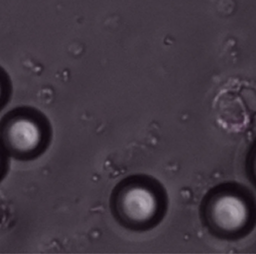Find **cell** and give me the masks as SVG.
I'll list each match as a JSON object with an SVG mask.
<instances>
[{
  "label": "cell",
  "mask_w": 256,
  "mask_h": 254,
  "mask_svg": "<svg viewBox=\"0 0 256 254\" xmlns=\"http://www.w3.org/2000/svg\"><path fill=\"white\" fill-rule=\"evenodd\" d=\"M111 206L123 226L134 230H146L162 220L166 196L156 180L136 176L117 186L111 198Z\"/></svg>",
  "instance_id": "6da1fadb"
},
{
  "label": "cell",
  "mask_w": 256,
  "mask_h": 254,
  "mask_svg": "<svg viewBox=\"0 0 256 254\" xmlns=\"http://www.w3.org/2000/svg\"><path fill=\"white\" fill-rule=\"evenodd\" d=\"M2 136L8 150L19 156H26L40 147L43 130L34 118L18 115L6 122Z\"/></svg>",
  "instance_id": "7a4b0ae2"
},
{
  "label": "cell",
  "mask_w": 256,
  "mask_h": 254,
  "mask_svg": "<svg viewBox=\"0 0 256 254\" xmlns=\"http://www.w3.org/2000/svg\"><path fill=\"white\" fill-rule=\"evenodd\" d=\"M208 216L216 228L225 231L237 230L246 223L248 210L240 198L233 195L216 198L209 205Z\"/></svg>",
  "instance_id": "3957f363"
},
{
  "label": "cell",
  "mask_w": 256,
  "mask_h": 254,
  "mask_svg": "<svg viewBox=\"0 0 256 254\" xmlns=\"http://www.w3.org/2000/svg\"><path fill=\"white\" fill-rule=\"evenodd\" d=\"M6 211H7V204H6V199L0 196V222L4 220V216H6Z\"/></svg>",
  "instance_id": "277c9868"
},
{
  "label": "cell",
  "mask_w": 256,
  "mask_h": 254,
  "mask_svg": "<svg viewBox=\"0 0 256 254\" xmlns=\"http://www.w3.org/2000/svg\"><path fill=\"white\" fill-rule=\"evenodd\" d=\"M2 94V88L1 84H0V99H1Z\"/></svg>",
  "instance_id": "5b68a950"
},
{
  "label": "cell",
  "mask_w": 256,
  "mask_h": 254,
  "mask_svg": "<svg viewBox=\"0 0 256 254\" xmlns=\"http://www.w3.org/2000/svg\"></svg>",
  "instance_id": "8992f818"
}]
</instances>
